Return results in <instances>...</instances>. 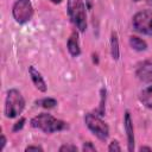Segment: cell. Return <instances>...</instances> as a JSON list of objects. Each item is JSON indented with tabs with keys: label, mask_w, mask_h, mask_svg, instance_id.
<instances>
[{
	"label": "cell",
	"mask_w": 152,
	"mask_h": 152,
	"mask_svg": "<svg viewBox=\"0 0 152 152\" xmlns=\"http://www.w3.org/2000/svg\"><path fill=\"white\" fill-rule=\"evenodd\" d=\"M31 126L43 131L44 133H55L63 131L68 127L66 122L59 119H56L51 114L42 113L31 119Z\"/></svg>",
	"instance_id": "1"
},
{
	"label": "cell",
	"mask_w": 152,
	"mask_h": 152,
	"mask_svg": "<svg viewBox=\"0 0 152 152\" xmlns=\"http://www.w3.org/2000/svg\"><path fill=\"white\" fill-rule=\"evenodd\" d=\"M66 12L71 23L78 28L80 32H84L87 28V14L86 5L83 0H68Z\"/></svg>",
	"instance_id": "2"
},
{
	"label": "cell",
	"mask_w": 152,
	"mask_h": 152,
	"mask_svg": "<svg viewBox=\"0 0 152 152\" xmlns=\"http://www.w3.org/2000/svg\"><path fill=\"white\" fill-rule=\"evenodd\" d=\"M25 107V100L21 93L17 89H10L5 100V115L6 118H17Z\"/></svg>",
	"instance_id": "3"
},
{
	"label": "cell",
	"mask_w": 152,
	"mask_h": 152,
	"mask_svg": "<svg viewBox=\"0 0 152 152\" xmlns=\"http://www.w3.org/2000/svg\"><path fill=\"white\" fill-rule=\"evenodd\" d=\"M84 122L89 131L100 140L104 141L109 137V127L108 125L96 114L87 113L84 115Z\"/></svg>",
	"instance_id": "4"
},
{
	"label": "cell",
	"mask_w": 152,
	"mask_h": 152,
	"mask_svg": "<svg viewBox=\"0 0 152 152\" xmlns=\"http://www.w3.org/2000/svg\"><path fill=\"white\" fill-rule=\"evenodd\" d=\"M12 15L18 24H26L33 15V6L30 0H17L12 7Z\"/></svg>",
	"instance_id": "5"
},
{
	"label": "cell",
	"mask_w": 152,
	"mask_h": 152,
	"mask_svg": "<svg viewBox=\"0 0 152 152\" xmlns=\"http://www.w3.org/2000/svg\"><path fill=\"white\" fill-rule=\"evenodd\" d=\"M132 24L137 32L152 36V11L145 10L135 13L132 19Z\"/></svg>",
	"instance_id": "6"
},
{
	"label": "cell",
	"mask_w": 152,
	"mask_h": 152,
	"mask_svg": "<svg viewBox=\"0 0 152 152\" xmlns=\"http://www.w3.org/2000/svg\"><path fill=\"white\" fill-rule=\"evenodd\" d=\"M135 74L142 82H152V62L145 61L137 66Z\"/></svg>",
	"instance_id": "7"
},
{
	"label": "cell",
	"mask_w": 152,
	"mask_h": 152,
	"mask_svg": "<svg viewBox=\"0 0 152 152\" xmlns=\"http://www.w3.org/2000/svg\"><path fill=\"white\" fill-rule=\"evenodd\" d=\"M28 74H30L31 81H32V83L34 84V87H36L39 91L45 93V91L48 90V86H46V82L44 81L42 74H40L33 65L28 66Z\"/></svg>",
	"instance_id": "8"
},
{
	"label": "cell",
	"mask_w": 152,
	"mask_h": 152,
	"mask_svg": "<svg viewBox=\"0 0 152 152\" xmlns=\"http://www.w3.org/2000/svg\"><path fill=\"white\" fill-rule=\"evenodd\" d=\"M124 125H125V131H126V135H127L128 151H133L134 150V131H133L132 119H131V115L128 112H126V114H125Z\"/></svg>",
	"instance_id": "9"
},
{
	"label": "cell",
	"mask_w": 152,
	"mask_h": 152,
	"mask_svg": "<svg viewBox=\"0 0 152 152\" xmlns=\"http://www.w3.org/2000/svg\"><path fill=\"white\" fill-rule=\"evenodd\" d=\"M66 48L70 52V55L72 57H77L80 56L81 53V49H80V43H78V36H77V32L74 31L70 37L68 38V42H66Z\"/></svg>",
	"instance_id": "10"
},
{
	"label": "cell",
	"mask_w": 152,
	"mask_h": 152,
	"mask_svg": "<svg viewBox=\"0 0 152 152\" xmlns=\"http://www.w3.org/2000/svg\"><path fill=\"white\" fill-rule=\"evenodd\" d=\"M139 97H140V101L142 102V104H145L147 108L152 109V86L144 88L141 90Z\"/></svg>",
	"instance_id": "11"
},
{
	"label": "cell",
	"mask_w": 152,
	"mask_h": 152,
	"mask_svg": "<svg viewBox=\"0 0 152 152\" xmlns=\"http://www.w3.org/2000/svg\"><path fill=\"white\" fill-rule=\"evenodd\" d=\"M129 45H131V48H133L137 51H145L147 49L146 42L142 40L139 37H135V36H131L129 37Z\"/></svg>",
	"instance_id": "12"
},
{
	"label": "cell",
	"mask_w": 152,
	"mask_h": 152,
	"mask_svg": "<svg viewBox=\"0 0 152 152\" xmlns=\"http://www.w3.org/2000/svg\"><path fill=\"white\" fill-rule=\"evenodd\" d=\"M110 52H112L113 59H115V61L119 59L120 50H119V40H118L116 32H112V37H110Z\"/></svg>",
	"instance_id": "13"
},
{
	"label": "cell",
	"mask_w": 152,
	"mask_h": 152,
	"mask_svg": "<svg viewBox=\"0 0 152 152\" xmlns=\"http://www.w3.org/2000/svg\"><path fill=\"white\" fill-rule=\"evenodd\" d=\"M37 103H39V106H42V107H44V108H48V109H50V108H53V107H56V104H57V101H56L55 99H52V97H44V99L39 100Z\"/></svg>",
	"instance_id": "14"
},
{
	"label": "cell",
	"mask_w": 152,
	"mask_h": 152,
	"mask_svg": "<svg viewBox=\"0 0 152 152\" xmlns=\"http://www.w3.org/2000/svg\"><path fill=\"white\" fill-rule=\"evenodd\" d=\"M78 148L75 145H62L59 147V152H76Z\"/></svg>",
	"instance_id": "15"
},
{
	"label": "cell",
	"mask_w": 152,
	"mask_h": 152,
	"mask_svg": "<svg viewBox=\"0 0 152 152\" xmlns=\"http://www.w3.org/2000/svg\"><path fill=\"white\" fill-rule=\"evenodd\" d=\"M108 151L109 152H113V151H121V146L119 145V142L116 140H113L109 146H108Z\"/></svg>",
	"instance_id": "16"
},
{
	"label": "cell",
	"mask_w": 152,
	"mask_h": 152,
	"mask_svg": "<svg viewBox=\"0 0 152 152\" xmlns=\"http://www.w3.org/2000/svg\"><path fill=\"white\" fill-rule=\"evenodd\" d=\"M82 151H84V152H87V151H96V147H95L90 141H87V142L83 144Z\"/></svg>",
	"instance_id": "17"
},
{
	"label": "cell",
	"mask_w": 152,
	"mask_h": 152,
	"mask_svg": "<svg viewBox=\"0 0 152 152\" xmlns=\"http://www.w3.org/2000/svg\"><path fill=\"white\" fill-rule=\"evenodd\" d=\"M24 124H25V119H24V118H21L19 121H17V122L14 124V126H13V132H17V131L21 129V128H23V126H24Z\"/></svg>",
	"instance_id": "18"
},
{
	"label": "cell",
	"mask_w": 152,
	"mask_h": 152,
	"mask_svg": "<svg viewBox=\"0 0 152 152\" xmlns=\"http://www.w3.org/2000/svg\"><path fill=\"white\" fill-rule=\"evenodd\" d=\"M25 151H43V148L40 147V146H27L26 148H25Z\"/></svg>",
	"instance_id": "19"
},
{
	"label": "cell",
	"mask_w": 152,
	"mask_h": 152,
	"mask_svg": "<svg viewBox=\"0 0 152 152\" xmlns=\"http://www.w3.org/2000/svg\"><path fill=\"white\" fill-rule=\"evenodd\" d=\"M5 145H6V137H5L4 134H1V146H0V151L4 150Z\"/></svg>",
	"instance_id": "20"
},
{
	"label": "cell",
	"mask_w": 152,
	"mask_h": 152,
	"mask_svg": "<svg viewBox=\"0 0 152 152\" xmlns=\"http://www.w3.org/2000/svg\"><path fill=\"white\" fill-rule=\"evenodd\" d=\"M86 6L88 7V10H90L91 6H93V1L91 0H86Z\"/></svg>",
	"instance_id": "21"
},
{
	"label": "cell",
	"mask_w": 152,
	"mask_h": 152,
	"mask_svg": "<svg viewBox=\"0 0 152 152\" xmlns=\"http://www.w3.org/2000/svg\"><path fill=\"white\" fill-rule=\"evenodd\" d=\"M139 151H152V148L151 147H147V146H141L139 148Z\"/></svg>",
	"instance_id": "22"
},
{
	"label": "cell",
	"mask_w": 152,
	"mask_h": 152,
	"mask_svg": "<svg viewBox=\"0 0 152 152\" xmlns=\"http://www.w3.org/2000/svg\"><path fill=\"white\" fill-rule=\"evenodd\" d=\"M50 1H51V2H53V4H59L62 0H50Z\"/></svg>",
	"instance_id": "23"
}]
</instances>
